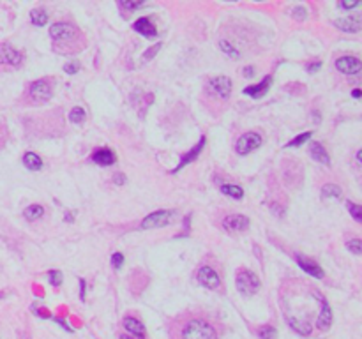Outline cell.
<instances>
[{
    "label": "cell",
    "instance_id": "cell-1",
    "mask_svg": "<svg viewBox=\"0 0 362 339\" xmlns=\"http://www.w3.org/2000/svg\"><path fill=\"white\" fill-rule=\"evenodd\" d=\"M172 339H219L216 327L204 314L186 313L178 316L170 327Z\"/></svg>",
    "mask_w": 362,
    "mask_h": 339
},
{
    "label": "cell",
    "instance_id": "cell-2",
    "mask_svg": "<svg viewBox=\"0 0 362 339\" xmlns=\"http://www.w3.org/2000/svg\"><path fill=\"white\" fill-rule=\"evenodd\" d=\"M50 37L53 51L61 55H76L87 46V39L79 29L66 22L53 23L50 29Z\"/></svg>",
    "mask_w": 362,
    "mask_h": 339
},
{
    "label": "cell",
    "instance_id": "cell-3",
    "mask_svg": "<svg viewBox=\"0 0 362 339\" xmlns=\"http://www.w3.org/2000/svg\"><path fill=\"white\" fill-rule=\"evenodd\" d=\"M235 283H237V290L244 295V297H253V295L260 290V279H258L256 274L248 269L238 270Z\"/></svg>",
    "mask_w": 362,
    "mask_h": 339
},
{
    "label": "cell",
    "instance_id": "cell-4",
    "mask_svg": "<svg viewBox=\"0 0 362 339\" xmlns=\"http://www.w3.org/2000/svg\"><path fill=\"white\" fill-rule=\"evenodd\" d=\"M51 94H53L51 85L45 78L30 83L29 90H27V95H29V99H30V105H45V103H48L51 99Z\"/></svg>",
    "mask_w": 362,
    "mask_h": 339
},
{
    "label": "cell",
    "instance_id": "cell-5",
    "mask_svg": "<svg viewBox=\"0 0 362 339\" xmlns=\"http://www.w3.org/2000/svg\"><path fill=\"white\" fill-rule=\"evenodd\" d=\"M196 279L202 286H205V288H209V290H219L221 288L219 274L209 265L200 267V270H198V274H196Z\"/></svg>",
    "mask_w": 362,
    "mask_h": 339
},
{
    "label": "cell",
    "instance_id": "cell-6",
    "mask_svg": "<svg viewBox=\"0 0 362 339\" xmlns=\"http://www.w3.org/2000/svg\"><path fill=\"white\" fill-rule=\"evenodd\" d=\"M262 145V136L258 133H246L242 134L240 138L237 139L235 143V152L238 155H246L249 152H253L254 149Z\"/></svg>",
    "mask_w": 362,
    "mask_h": 339
},
{
    "label": "cell",
    "instance_id": "cell-7",
    "mask_svg": "<svg viewBox=\"0 0 362 339\" xmlns=\"http://www.w3.org/2000/svg\"><path fill=\"white\" fill-rule=\"evenodd\" d=\"M173 217V210H157V212H152L150 216H147L142 221V228L149 230V228H161V226H166Z\"/></svg>",
    "mask_w": 362,
    "mask_h": 339
},
{
    "label": "cell",
    "instance_id": "cell-8",
    "mask_svg": "<svg viewBox=\"0 0 362 339\" xmlns=\"http://www.w3.org/2000/svg\"><path fill=\"white\" fill-rule=\"evenodd\" d=\"M23 62V53L18 51L16 48L2 43L0 45V64L2 66H9V67H18L19 64Z\"/></svg>",
    "mask_w": 362,
    "mask_h": 339
},
{
    "label": "cell",
    "instance_id": "cell-9",
    "mask_svg": "<svg viewBox=\"0 0 362 339\" xmlns=\"http://www.w3.org/2000/svg\"><path fill=\"white\" fill-rule=\"evenodd\" d=\"M209 87L212 89V92L217 95L219 99L223 101H226V99L230 97V94H232V79L228 76H216L212 78L209 82Z\"/></svg>",
    "mask_w": 362,
    "mask_h": 339
},
{
    "label": "cell",
    "instance_id": "cell-10",
    "mask_svg": "<svg viewBox=\"0 0 362 339\" xmlns=\"http://www.w3.org/2000/svg\"><path fill=\"white\" fill-rule=\"evenodd\" d=\"M223 226L228 231H244L249 228V217L242 216V214H232L223 219Z\"/></svg>",
    "mask_w": 362,
    "mask_h": 339
},
{
    "label": "cell",
    "instance_id": "cell-11",
    "mask_svg": "<svg viewBox=\"0 0 362 339\" xmlns=\"http://www.w3.org/2000/svg\"><path fill=\"white\" fill-rule=\"evenodd\" d=\"M362 67V62L355 57H339L336 61V69L343 74H357Z\"/></svg>",
    "mask_w": 362,
    "mask_h": 339
},
{
    "label": "cell",
    "instance_id": "cell-12",
    "mask_svg": "<svg viewBox=\"0 0 362 339\" xmlns=\"http://www.w3.org/2000/svg\"><path fill=\"white\" fill-rule=\"evenodd\" d=\"M332 324V311H331V306L325 298L320 301V313H318V318H316V327L320 330H329V327Z\"/></svg>",
    "mask_w": 362,
    "mask_h": 339
},
{
    "label": "cell",
    "instance_id": "cell-13",
    "mask_svg": "<svg viewBox=\"0 0 362 339\" xmlns=\"http://www.w3.org/2000/svg\"><path fill=\"white\" fill-rule=\"evenodd\" d=\"M295 260L299 263V267L302 270H304L306 274H309V276L316 277V279H321L324 277V270L320 269V265H316L315 262L308 260V258H304L302 254H295Z\"/></svg>",
    "mask_w": 362,
    "mask_h": 339
},
{
    "label": "cell",
    "instance_id": "cell-14",
    "mask_svg": "<svg viewBox=\"0 0 362 339\" xmlns=\"http://www.w3.org/2000/svg\"><path fill=\"white\" fill-rule=\"evenodd\" d=\"M360 16H348V18H339L334 22V25L337 27L339 30L343 32H352V34H355V32L360 30Z\"/></svg>",
    "mask_w": 362,
    "mask_h": 339
},
{
    "label": "cell",
    "instance_id": "cell-15",
    "mask_svg": "<svg viewBox=\"0 0 362 339\" xmlns=\"http://www.w3.org/2000/svg\"><path fill=\"white\" fill-rule=\"evenodd\" d=\"M204 145H205V136H202V138H200V142H198L196 145H194V149H193V150H189V152L180 159V163H178L177 168L173 170V173H177V171H180L186 165H189L191 161H194V159H196L198 155L202 154V150H204Z\"/></svg>",
    "mask_w": 362,
    "mask_h": 339
},
{
    "label": "cell",
    "instance_id": "cell-16",
    "mask_svg": "<svg viewBox=\"0 0 362 339\" xmlns=\"http://www.w3.org/2000/svg\"><path fill=\"white\" fill-rule=\"evenodd\" d=\"M122 325H124V329L131 334V336H136V337H140V339L145 337V327H143L142 322L136 320V318L127 316V318L122 320Z\"/></svg>",
    "mask_w": 362,
    "mask_h": 339
},
{
    "label": "cell",
    "instance_id": "cell-17",
    "mask_svg": "<svg viewBox=\"0 0 362 339\" xmlns=\"http://www.w3.org/2000/svg\"><path fill=\"white\" fill-rule=\"evenodd\" d=\"M270 83H272V76H265V79H262V82L258 83V85H254V87H246V89H244V94H246V95H251V97H254V99H260L262 95H264V94L269 90Z\"/></svg>",
    "mask_w": 362,
    "mask_h": 339
},
{
    "label": "cell",
    "instance_id": "cell-18",
    "mask_svg": "<svg viewBox=\"0 0 362 339\" xmlns=\"http://www.w3.org/2000/svg\"><path fill=\"white\" fill-rule=\"evenodd\" d=\"M115 159H117L115 157V152L110 149H97L92 154V161L101 166H111L115 163Z\"/></svg>",
    "mask_w": 362,
    "mask_h": 339
},
{
    "label": "cell",
    "instance_id": "cell-19",
    "mask_svg": "<svg viewBox=\"0 0 362 339\" xmlns=\"http://www.w3.org/2000/svg\"><path fill=\"white\" fill-rule=\"evenodd\" d=\"M133 29L136 30L138 34L145 35V37H154V35L157 34L156 27H154L152 23H150L149 18H140V19H136V22H134V25H133Z\"/></svg>",
    "mask_w": 362,
    "mask_h": 339
},
{
    "label": "cell",
    "instance_id": "cell-20",
    "mask_svg": "<svg viewBox=\"0 0 362 339\" xmlns=\"http://www.w3.org/2000/svg\"><path fill=\"white\" fill-rule=\"evenodd\" d=\"M309 154H311V157L315 159V161L321 163V165H329L331 163V157H329L327 150L324 149V145H320V143H311V149H309Z\"/></svg>",
    "mask_w": 362,
    "mask_h": 339
},
{
    "label": "cell",
    "instance_id": "cell-21",
    "mask_svg": "<svg viewBox=\"0 0 362 339\" xmlns=\"http://www.w3.org/2000/svg\"><path fill=\"white\" fill-rule=\"evenodd\" d=\"M23 165H25L30 171H37V170L43 168L41 157H39L37 154H34V152H27L25 155H23Z\"/></svg>",
    "mask_w": 362,
    "mask_h": 339
},
{
    "label": "cell",
    "instance_id": "cell-22",
    "mask_svg": "<svg viewBox=\"0 0 362 339\" xmlns=\"http://www.w3.org/2000/svg\"><path fill=\"white\" fill-rule=\"evenodd\" d=\"M23 216H25L27 221H37V219H41L43 216H45V207L37 205V203H35V205H30L23 210Z\"/></svg>",
    "mask_w": 362,
    "mask_h": 339
},
{
    "label": "cell",
    "instance_id": "cell-23",
    "mask_svg": "<svg viewBox=\"0 0 362 339\" xmlns=\"http://www.w3.org/2000/svg\"><path fill=\"white\" fill-rule=\"evenodd\" d=\"M221 193L226 194L230 198H235V200H240L244 196V191H242L240 186H235V184H225L221 186Z\"/></svg>",
    "mask_w": 362,
    "mask_h": 339
},
{
    "label": "cell",
    "instance_id": "cell-24",
    "mask_svg": "<svg viewBox=\"0 0 362 339\" xmlns=\"http://www.w3.org/2000/svg\"><path fill=\"white\" fill-rule=\"evenodd\" d=\"M30 19H32V23H34V25L45 27L46 23H48V14L45 13V11H41V9H35V11H32V13H30Z\"/></svg>",
    "mask_w": 362,
    "mask_h": 339
},
{
    "label": "cell",
    "instance_id": "cell-25",
    "mask_svg": "<svg viewBox=\"0 0 362 339\" xmlns=\"http://www.w3.org/2000/svg\"><path fill=\"white\" fill-rule=\"evenodd\" d=\"M85 118H87V113H85V110H83V108H79V106H76V108L71 110V113H69V121L73 122V124H76V126H79V124L85 122Z\"/></svg>",
    "mask_w": 362,
    "mask_h": 339
},
{
    "label": "cell",
    "instance_id": "cell-26",
    "mask_svg": "<svg viewBox=\"0 0 362 339\" xmlns=\"http://www.w3.org/2000/svg\"><path fill=\"white\" fill-rule=\"evenodd\" d=\"M321 196L324 198H339L341 196V189L334 184H325L324 189H321Z\"/></svg>",
    "mask_w": 362,
    "mask_h": 339
},
{
    "label": "cell",
    "instance_id": "cell-27",
    "mask_svg": "<svg viewBox=\"0 0 362 339\" xmlns=\"http://www.w3.org/2000/svg\"><path fill=\"white\" fill-rule=\"evenodd\" d=\"M258 336L262 339H277V330L272 325H264L258 330Z\"/></svg>",
    "mask_w": 362,
    "mask_h": 339
},
{
    "label": "cell",
    "instance_id": "cell-28",
    "mask_svg": "<svg viewBox=\"0 0 362 339\" xmlns=\"http://www.w3.org/2000/svg\"><path fill=\"white\" fill-rule=\"evenodd\" d=\"M219 48H221V51H225L228 57H232V58H238V51L235 50V46H232V43L230 41H223L219 43Z\"/></svg>",
    "mask_w": 362,
    "mask_h": 339
},
{
    "label": "cell",
    "instance_id": "cell-29",
    "mask_svg": "<svg viewBox=\"0 0 362 339\" xmlns=\"http://www.w3.org/2000/svg\"><path fill=\"white\" fill-rule=\"evenodd\" d=\"M347 207H348V212L353 216V219H355L357 223H360L362 221V207L355 205V203H352V202H348Z\"/></svg>",
    "mask_w": 362,
    "mask_h": 339
},
{
    "label": "cell",
    "instance_id": "cell-30",
    "mask_svg": "<svg viewBox=\"0 0 362 339\" xmlns=\"http://www.w3.org/2000/svg\"><path fill=\"white\" fill-rule=\"evenodd\" d=\"M311 138V133H302L299 136H295L292 139L290 143H286V149H290V147H300L304 142H308V139Z\"/></svg>",
    "mask_w": 362,
    "mask_h": 339
},
{
    "label": "cell",
    "instance_id": "cell-31",
    "mask_svg": "<svg viewBox=\"0 0 362 339\" xmlns=\"http://www.w3.org/2000/svg\"><path fill=\"white\" fill-rule=\"evenodd\" d=\"M347 247L353 254H360L362 253V241L360 238H352V241L347 242Z\"/></svg>",
    "mask_w": 362,
    "mask_h": 339
},
{
    "label": "cell",
    "instance_id": "cell-32",
    "mask_svg": "<svg viewBox=\"0 0 362 339\" xmlns=\"http://www.w3.org/2000/svg\"><path fill=\"white\" fill-rule=\"evenodd\" d=\"M111 263H113L115 270L122 269V265H124V254H122V253H113V256H111Z\"/></svg>",
    "mask_w": 362,
    "mask_h": 339
},
{
    "label": "cell",
    "instance_id": "cell-33",
    "mask_svg": "<svg viewBox=\"0 0 362 339\" xmlns=\"http://www.w3.org/2000/svg\"><path fill=\"white\" fill-rule=\"evenodd\" d=\"M48 277H50V281H51V285H53V286H61L62 274L58 272V270H51V272L48 274Z\"/></svg>",
    "mask_w": 362,
    "mask_h": 339
},
{
    "label": "cell",
    "instance_id": "cell-34",
    "mask_svg": "<svg viewBox=\"0 0 362 339\" xmlns=\"http://www.w3.org/2000/svg\"><path fill=\"white\" fill-rule=\"evenodd\" d=\"M6 142H7V129H6V126L0 122V149L6 145Z\"/></svg>",
    "mask_w": 362,
    "mask_h": 339
},
{
    "label": "cell",
    "instance_id": "cell-35",
    "mask_svg": "<svg viewBox=\"0 0 362 339\" xmlns=\"http://www.w3.org/2000/svg\"><path fill=\"white\" fill-rule=\"evenodd\" d=\"M64 69H66L69 74H74L79 69V66H78V62H71V64H66V67H64Z\"/></svg>",
    "mask_w": 362,
    "mask_h": 339
},
{
    "label": "cell",
    "instance_id": "cell-36",
    "mask_svg": "<svg viewBox=\"0 0 362 339\" xmlns=\"http://www.w3.org/2000/svg\"><path fill=\"white\" fill-rule=\"evenodd\" d=\"M120 6L126 7V9H136V7H140L142 4H138V2H126V0H122Z\"/></svg>",
    "mask_w": 362,
    "mask_h": 339
},
{
    "label": "cell",
    "instance_id": "cell-37",
    "mask_svg": "<svg viewBox=\"0 0 362 339\" xmlns=\"http://www.w3.org/2000/svg\"><path fill=\"white\" fill-rule=\"evenodd\" d=\"M339 7L341 9H355V7H359V2H341Z\"/></svg>",
    "mask_w": 362,
    "mask_h": 339
},
{
    "label": "cell",
    "instance_id": "cell-38",
    "mask_svg": "<svg viewBox=\"0 0 362 339\" xmlns=\"http://www.w3.org/2000/svg\"><path fill=\"white\" fill-rule=\"evenodd\" d=\"M159 48H161V45H159V43H157V45L154 46L152 50L147 51V53H145V61H149V58H152V55H156V51H159Z\"/></svg>",
    "mask_w": 362,
    "mask_h": 339
},
{
    "label": "cell",
    "instance_id": "cell-39",
    "mask_svg": "<svg viewBox=\"0 0 362 339\" xmlns=\"http://www.w3.org/2000/svg\"><path fill=\"white\" fill-rule=\"evenodd\" d=\"M293 13H295V16H297V18H299V19L306 18V14H308V13H306L304 7H295V9H293Z\"/></svg>",
    "mask_w": 362,
    "mask_h": 339
},
{
    "label": "cell",
    "instance_id": "cell-40",
    "mask_svg": "<svg viewBox=\"0 0 362 339\" xmlns=\"http://www.w3.org/2000/svg\"><path fill=\"white\" fill-rule=\"evenodd\" d=\"M79 298L85 301V279H79Z\"/></svg>",
    "mask_w": 362,
    "mask_h": 339
},
{
    "label": "cell",
    "instance_id": "cell-41",
    "mask_svg": "<svg viewBox=\"0 0 362 339\" xmlns=\"http://www.w3.org/2000/svg\"><path fill=\"white\" fill-rule=\"evenodd\" d=\"M320 67H321V62H315V64H309V66H308V71H309V73H316V71H318V69H320Z\"/></svg>",
    "mask_w": 362,
    "mask_h": 339
},
{
    "label": "cell",
    "instance_id": "cell-42",
    "mask_svg": "<svg viewBox=\"0 0 362 339\" xmlns=\"http://www.w3.org/2000/svg\"><path fill=\"white\" fill-rule=\"evenodd\" d=\"M113 181L117 182L118 186H120V184H124V182H126V177H124V175H120V173H117V175H115Z\"/></svg>",
    "mask_w": 362,
    "mask_h": 339
},
{
    "label": "cell",
    "instance_id": "cell-43",
    "mask_svg": "<svg viewBox=\"0 0 362 339\" xmlns=\"http://www.w3.org/2000/svg\"><path fill=\"white\" fill-rule=\"evenodd\" d=\"M352 95H353V97H360V90L359 89H355V90H353V92H352Z\"/></svg>",
    "mask_w": 362,
    "mask_h": 339
},
{
    "label": "cell",
    "instance_id": "cell-44",
    "mask_svg": "<svg viewBox=\"0 0 362 339\" xmlns=\"http://www.w3.org/2000/svg\"><path fill=\"white\" fill-rule=\"evenodd\" d=\"M246 71V76H253V69H251V67H248V69H244Z\"/></svg>",
    "mask_w": 362,
    "mask_h": 339
},
{
    "label": "cell",
    "instance_id": "cell-45",
    "mask_svg": "<svg viewBox=\"0 0 362 339\" xmlns=\"http://www.w3.org/2000/svg\"><path fill=\"white\" fill-rule=\"evenodd\" d=\"M120 339H140V337H136V336H131V334H129V336H120Z\"/></svg>",
    "mask_w": 362,
    "mask_h": 339
}]
</instances>
